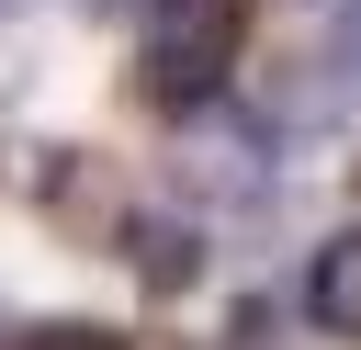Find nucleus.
Here are the masks:
<instances>
[{
  "mask_svg": "<svg viewBox=\"0 0 361 350\" xmlns=\"http://www.w3.org/2000/svg\"><path fill=\"white\" fill-rule=\"evenodd\" d=\"M237 34H248V0H169L147 23V56H135V102H158L169 124L226 102V68H237Z\"/></svg>",
  "mask_w": 361,
  "mask_h": 350,
  "instance_id": "obj_1",
  "label": "nucleus"
},
{
  "mask_svg": "<svg viewBox=\"0 0 361 350\" xmlns=\"http://www.w3.org/2000/svg\"><path fill=\"white\" fill-rule=\"evenodd\" d=\"M180 181L192 192H271V124L259 113H226V102H203V113H180Z\"/></svg>",
  "mask_w": 361,
  "mask_h": 350,
  "instance_id": "obj_2",
  "label": "nucleus"
},
{
  "mask_svg": "<svg viewBox=\"0 0 361 350\" xmlns=\"http://www.w3.org/2000/svg\"><path fill=\"white\" fill-rule=\"evenodd\" d=\"M45 215L68 226V237H113L124 248V169L102 158V147H45Z\"/></svg>",
  "mask_w": 361,
  "mask_h": 350,
  "instance_id": "obj_3",
  "label": "nucleus"
},
{
  "mask_svg": "<svg viewBox=\"0 0 361 350\" xmlns=\"http://www.w3.org/2000/svg\"><path fill=\"white\" fill-rule=\"evenodd\" d=\"M305 316L327 339H361V226H338L316 260H305Z\"/></svg>",
  "mask_w": 361,
  "mask_h": 350,
  "instance_id": "obj_4",
  "label": "nucleus"
},
{
  "mask_svg": "<svg viewBox=\"0 0 361 350\" xmlns=\"http://www.w3.org/2000/svg\"><path fill=\"white\" fill-rule=\"evenodd\" d=\"M124 260H135L147 294H180L203 271V237H192V215H124Z\"/></svg>",
  "mask_w": 361,
  "mask_h": 350,
  "instance_id": "obj_5",
  "label": "nucleus"
},
{
  "mask_svg": "<svg viewBox=\"0 0 361 350\" xmlns=\"http://www.w3.org/2000/svg\"><path fill=\"white\" fill-rule=\"evenodd\" d=\"M11 350H124V327H102V316H34V327H11Z\"/></svg>",
  "mask_w": 361,
  "mask_h": 350,
  "instance_id": "obj_6",
  "label": "nucleus"
},
{
  "mask_svg": "<svg viewBox=\"0 0 361 350\" xmlns=\"http://www.w3.org/2000/svg\"><path fill=\"white\" fill-rule=\"evenodd\" d=\"M102 11H147V23H158V11H169V0H102Z\"/></svg>",
  "mask_w": 361,
  "mask_h": 350,
  "instance_id": "obj_7",
  "label": "nucleus"
},
{
  "mask_svg": "<svg viewBox=\"0 0 361 350\" xmlns=\"http://www.w3.org/2000/svg\"><path fill=\"white\" fill-rule=\"evenodd\" d=\"M11 11H23V0H0V23H11Z\"/></svg>",
  "mask_w": 361,
  "mask_h": 350,
  "instance_id": "obj_8",
  "label": "nucleus"
}]
</instances>
